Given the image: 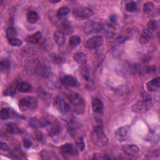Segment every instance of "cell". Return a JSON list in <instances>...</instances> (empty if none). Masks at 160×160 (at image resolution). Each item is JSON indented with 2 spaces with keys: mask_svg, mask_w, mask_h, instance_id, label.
Masks as SVG:
<instances>
[{
  "mask_svg": "<svg viewBox=\"0 0 160 160\" xmlns=\"http://www.w3.org/2000/svg\"><path fill=\"white\" fill-rule=\"evenodd\" d=\"M53 38L58 46H62L65 42V36L61 31L57 30L54 32Z\"/></svg>",
  "mask_w": 160,
  "mask_h": 160,
  "instance_id": "cell-21",
  "label": "cell"
},
{
  "mask_svg": "<svg viewBox=\"0 0 160 160\" xmlns=\"http://www.w3.org/2000/svg\"><path fill=\"white\" fill-rule=\"evenodd\" d=\"M131 134V128L129 126H124L118 128L114 132V136L118 141L123 142L127 141Z\"/></svg>",
  "mask_w": 160,
  "mask_h": 160,
  "instance_id": "cell-6",
  "label": "cell"
},
{
  "mask_svg": "<svg viewBox=\"0 0 160 160\" xmlns=\"http://www.w3.org/2000/svg\"><path fill=\"white\" fill-rule=\"evenodd\" d=\"M76 144L77 145V146L78 147V148L81 150V151H83L84 148H85V143L84 141L83 140V138L82 137H78V138H76Z\"/></svg>",
  "mask_w": 160,
  "mask_h": 160,
  "instance_id": "cell-36",
  "label": "cell"
},
{
  "mask_svg": "<svg viewBox=\"0 0 160 160\" xmlns=\"http://www.w3.org/2000/svg\"><path fill=\"white\" fill-rule=\"evenodd\" d=\"M4 93L6 95H9V96H12L14 93H16V89H14L12 88H9L4 91Z\"/></svg>",
  "mask_w": 160,
  "mask_h": 160,
  "instance_id": "cell-41",
  "label": "cell"
},
{
  "mask_svg": "<svg viewBox=\"0 0 160 160\" xmlns=\"http://www.w3.org/2000/svg\"><path fill=\"white\" fill-rule=\"evenodd\" d=\"M73 58L74 61L81 66L86 65L87 62V59L86 56L82 52H76L74 54Z\"/></svg>",
  "mask_w": 160,
  "mask_h": 160,
  "instance_id": "cell-23",
  "label": "cell"
},
{
  "mask_svg": "<svg viewBox=\"0 0 160 160\" xmlns=\"http://www.w3.org/2000/svg\"><path fill=\"white\" fill-rule=\"evenodd\" d=\"M148 29L150 31H154L157 30L158 28V22L156 20L151 19L148 21L147 24Z\"/></svg>",
  "mask_w": 160,
  "mask_h": 160,
  "instance_id": "cell-31",
  "label": "cell"
},
{
  "mask_svg": "<svg viewBox=\"0 0 160 160\" xmlns=\"http://www.w3.org/2000/svg\"><path fill=\"white\" fill-rule=\"evenodd\" d=\"M34 136L35 138H36V139L40 142H42L43 140H44V136H43V134L38 131H36L35 132H34Z\"/></svg>",
  "mask_w": 160,
  "mask_h": 160,
  "instance_id": "cell-39",
  "label": "cell"
},
{
  "mask_svg": "<svg viewBox=\"0 0 160 160\" xmlns=\"http://www.w3.org/2000/svg\"><path fill=\"white\" fill-rule=\"evenodd\" d=\"M6 130L10 134H19L21 132L18 125L14 122H9L6 124Z\"/></svg>",
  "mask_w": 160,
  "mask_h": 160,
  "instance_id": "cell-22",
  "label": "cell"
},
{
  "mask_svg": "<svg viewBox=\"0 0 160 160\" xmlns=\"http://www.w3.org/2000/svg\"><path fill=\"white\" fill-rule=\"evenodd\" d=\"M155 68L154 67H148L146 68V71L149 73H151V72H155Z\"/></svg>",
  "mask_w": 160,
  "mask_h": 160,
  "instance_id": "cell-44",
  "label": "cell"
},
{
  "mask_svg": "<svg viewBox=\"0 0 160 160\" xmlns=\"http://www.w3.org/2000/svg\"><path fill=\"white\" fill-rule=\"evenodd\" d=\"M61 83L68 87H71V88H77L79 86V82L78 81L74 78L73 76L68 75L64 76L61 80Z\"/></svg>",
  "mask_w": 160,
  "mask_h": 160,
  "instance_id": "cell-13",
  "label": "cell"
},
{
  "mask_svg": "<svg viewBox=\"0 0 160 160\" xmlns=\"http://www.w3.org/2000/svg\"><path fill=\"white\" fill-rule=\"evenodd\" d=\"M102 28V25L99 22L90 20L84 24L83 31L86 34L89 35L101 31Z\"/></svg>",
  "mask_w": 160,
  "mask_h": 160,
  "instance_id": "cell-5",
  "label": "cell"
},
{
  "mask_svg": "<svg viewBox=\"0 0 160 160\" xmlns=\"http://www.w3.org/2000/svg\"><path fill=\"white\" fill-rule=\"evenodd\" d=\"M81 42V38L78 36H72L69 39V45L72 48L78 46Z\"/></svg>",
  "mask_w": 160,
  "mask_h": 160,
  "instance_id": "cell-29",
  "label": "cell"
},
{
  "mask_svg": "<svg viewBox=\"0 0 160 160\" xmlns=\"http://www.w3.org/2000/svg\"><path fill=\"white\" fill-rule=\"evenodd\" d=\"M50 58L53 63L55 64H61L64 62V58L63 57L57 53H52L50 55Z\"/></svg>",
  "mask_w": 160,
  "mask_h": 160,
  "instance_id": "cell-28",
  "label": "cell"
},
{
  "mask_svg": "<svg viewBox=\"0 0 160 160\" xmlns=\"http://www.w3.org/2000/svg\"><path fill=\"white\" fill-rule=\"evenodd\" d=\"M48 126V134L51 137H53L56 134H58L59 132L61 129L59 124L56 122L50 123Z\"/></svg>",
  "mask_w": 160,
  "mask_h": 160,
  "instance_id": "cell-19",
  "label": "cell"
},
{
  "mask_svg": "<svg viewBox=\"0 0 160 160\" xmlns=\"http://www.w3.org/2000/svg\"><path fill=\"white\" fill-rule=\"evenodd\" d=\"M103 43V38L100 35L93 36L89 38L85 43L84 46L89 49H94L100 47Z\"/></svg>",
  "mask_w": 160,
  "mask_h": 160,
  "instance_id": "cell-8",
  "label": "cell"
},
{
  "mask_svg": "<svg viewBox=\"0 0 160 160\" xmlns=\"http://www.w3.org/2000/svg\"><path fill=\"white\" fill-rule=\"evenodd\" d=\"M58 31L62 32L64 35H70L72 32V28L70 23L66 21L59 25Z\"/></svg>",
  "mask_w": 160,
  "mask_h": 160,
  "instance_id": "cell-17",
  "label": "cell"
},
{
  "mask_svg": "<svg viewBox=\"0 0 160 160\" xmlns=\"http://www.w3.org/2000/svg\"><path fill=\"white\" fill-rule=\"evenodd\" d=\"M116 19H117V18H116V16L115 14H111L109 16V21L111 24L115 23L116 22Z\"/></svg>",
  "mask_w": 160,
  "mask_h": 160,
  "instance_id": "cell-43",
  "label": "cell"
},
{
  "mask_svg": "<svg viewBox=\"0 0 160 160\" xmlns=\"http://www.w3.org/2000/svg\"><path fill=\"white\" fill-rule=\"evenodd\" d=\"M154 8V4L153 2L149 1L146 2L143 6V11L146 13L149 14L152 11Z\"/></svg>",
  "mask_w": 160,
  "mask_h": 160,
  "instance_id": "cell-32",
  "label": "cell"
},
{
  "mask_svg": "<svg viewBox=\"0 0 160 160\" xmlns=\"http://www.w3.org/2000/svg\"><path fill=\"white\" fill-rule=\"evenodd\" d=\"M8 42L12 46H16V47H19V46H21L22 44V41L16 38L8 39Z\"/></svg>",
  "mask_w": 160,
  "mask_h": 160,
  "instance_id": "cell-37",
  "label": "cell"
},
{
  "mask_svg": "<svg viewBox=\"0 0 160 160\" xmlns=\"http://www.w3.org/2000/svg\"><path fill=\"white\" fill-rule=\"evenodd\" d=\"M0 148L2 151H7L9 150V145L6 143V142H1L0 143Z\"/></svg>",
  "mask_w": 160,
  "mask_h": 160,
  "instance_id": "cell-40",
  "label": "cell"
},
{
  "mask_svg": "<svg viewBox=\"0 0 160 160\" xmlns=\"http://www.w3.org/2000/svg\"><path fill=\"white\" fill-rule=\"evenodd\" d=\"M80 72H81L82 76L84 78V79L86 81H88L89 79V74L88 69L85 66V65L81 66V67L80 68Z\"/></svg>",
  "mask_w": 160,
  "mask_h": 160,
  "instance_id": "cell-35",
  "label": "cell"
},
{
  "mask_svg": "<svg viewBox=\"0 0 160 160\" xmlns=\"http://www.w3.org/2000/svg\"><path fill=\"white\" fill-rule=\"evenodd\" d=\"M59 151L61 154L66 157L74 156L78 155V151L76 148L70 143H66L62 145L59 148Z\"/></svg>",
  "mask_w": 160,
  "mask_h": 160,
  "instance_id": "cell-10",
  "label": "cell"
},
{
  "mask_svg": "<svg viewBox=\"0 0 160 160\" xmlns=\"http://www.w3.org/2000/svg\"><path fill=\"white\" fill-rule=\"evenodd\" d=\"M50 122L47 119L44 118H41L39 119L36 118H32L29 121V126L34 129L48 126Z\"/></svg>",
  "mask_w": 160,
  "mask_h": 160,
  "instance_id": "cell-11",
  "label": "cell"
},
{
  "mask_svg": "<svg viewBox=\"0 0 160 160\" xmlns=\"http://www.w3.org/2000/svg\"><path fill=\"white\" fill-rule=\"evenodd\" d=\"M93 159H111L110 157H109L108 155H103L99 153H96L94 154Z\"/></svg>",
  "mask_w": 160,
  "mask_h": 160,
  "instance_id": "cell-38",
  "label": "cell"
},
{
  "mask_svg": "<svg viewBox=\"0 0 160 160\" xmlns=\"http://www.w3.org/2000/svg\"><path fill=\"white\" fill-rule=\"evenodd\" d=\"M17 89L21 92H28L31 91L32 86L28 82H21L17 85Z\"/></svg>",
  "mask_w": 160,
  "mask_h": 160,
  "instance_id": "cell-24",
  "label": "cell"
},
{
  "mask_svg": "<svg viewBox=\"0 0 160 160\" xmlns=\"http://www.w3.org/2000/svg\"><path fill=\"white\" fill-rule=\"evenodd\" d=\"M103 103L102 101L98 98H94L92 101V108L93 112L96 114H100L103 110Z\"/></svg>",
  "mask_w": 160,
  "mask_h": 160,
  "instance_id": "cell-15",
  "label": "cell"
},
{
  "mask_svg": "<svg viewBox=\"0 0 160 160\" xmlns=\"http://www.w3.org/2000/svg\"><path fill=\"white\" fill-rule=\"evenodd\" d=\"M54 108L61 113L66 114L70 110L69 104L60 96H56L53 100Z\"/></svg>",
  "mask_w": 160,
  "mask_h": 160,
  "instance_id": "cell-7",
  "label": "cell"
},
{
  "mask_svg": "<svg viewBox=\"0 0 160 160\" xmlns=\"http://www.w3.org/2000/svg\"><path fill=\"white\" fill-rule=\"evenodd\" d=\"M125 8H126V10L128 11V12H134L135 11H136L137 9V5H136V3L134 1H131V2H129L128 3L126 4L125 5Z\"/></svg>",
  "mask_w": 160,
  "mask_h": 160,
  "instance_id": "cell-33",
  "label": "cell"
},
{
  "mask_svg": "<svg viewBox=\"0 0 160 160\" xmlns=\"http://www.w3.org/2000/svg\"><path fill=\"white\" fill-rule=\"evenodd\" d=\"M37 105V101L32 97H24L19 100L18 106L22 111H26L34 108Z\"/></svg>",
  "mask_w": 160,
  "mask_h": 160,
  "instance_id": "cell-4",
  "label": "cell"
},
{
  "mask_svg": "<svg viewBox=\"0 0 160 160\" xmlns=\"http://www.w3.org/2000/svg\"><path fill=\"white\" fill-rule=\"evenodd\" d=\"M39 19L38 14L34 11H29L27 13V21L31 24L36 23Z\"/></svg>",
  "mask_w": 160,
  "mask_h": 160,
  "instance_id": "cell-25",
  "label": "cell"
},
{
  "mask_svg": "<svg viewBox=\"0 0 160 160\" xmlns=\"http://www.w3.org/2000/svg\"><path fill=\"white\" fill-rule=\"evenodd\" d=\"M68 99L72 110L74 113L77 114H82L84 112L86 103L80 94L77 92H72L69 94Z\"/></svg>",
  "mask_w": 160,
  "mask_h": 160,
  "instance_id": "cell-1",
  "label": "cell"
},
{
  "mask_svg": "<svg viewBox=\"0 0 160 160\" xmlns=\"http://www.w3.org/2000/svg\"><path fill=\"white\" fill-rule=\"evenodd\" d=\"M11 116L10 111L6 108H2L0 112V118L1 120H6Z\"/></svg>",
  "mask_w": 160,
  "mask_h": 160,
  "instance_id": "cell-34",
  "label": "cell"
},
{
  "mask_svg": "<svg viewBox=\"0 0 160 160\" xmlns=\"http://www.w3.org/2000/svg\"><path fill=\"white\" fill-rule=\"evenodd\" d=\"M6 35L8 39H10L12 38H16L18 35V32L14 27L10 26L6 29Z\"/></svg>",
  "mask_w": 160,
  "mask_h": 160,
  "instance_id": "cell-26",
  "label": "cell"
},
{
  "mask_svg": "<svg viewBox=\"0 0 160 160\" xmlns=\"http://www.w3.org/2000/svg\"><path fill=\"white\" fill-rule=\"evenodd\" d=\"M152 101L149 98H144L133 104L132 110L136 113L143 114L146 112L152 107Z\"/></svg>",
  "mask_w": 160,
  "mask_h": 160,
  "instance_id": "cell-2",
  "label": "cell"
},
{
  "mask_svg": "<svg viewBox=\"0 0 160 160\" xmlns=\"http://www.w3.org/2000/svg\"><path fill=\"white\" fill-rule=\"evenodd\" d=\"M92 141L98 146H105L108 143V139L102 131V128H94L91 135Z\"/></svg>",
  "mask_w": 160,
  "mask_h": 160,
  "instance_id": "cell-3",
  "label": "cell"
},
{
  "mask_svg": "<svg viewBox=\"0 0 160 160\" xmlns=\"http://www.w3.org/2000/svg\"><path fill=\"white\" fill-rule=\"evenodd\" d=\"M39 61L37 60H31L26 65L25 70L28 74L29 76L37 74L38 66Z\"/></svg>",
  "mask_w": 160,
  "mask_h": 160,
  "instance_id": "cell-14",
  "label": "cell"
},
{
  "mask_svg": "<svg viewBox=\"0 0 160 160\" xmlns=\"http://www.w3.org/2000/svg\"><path fill=\"white\" fill-rule=\"evenodd\" d=\"M42 38V34L39 31H37L26 38V41L31 44H38Z\"/></svg>",
  "mask_w": 160,
  "mask_h": 160,
  "instance_id": "cell-20",
  "label": "cell"
},
{
  "mask_svg": "<svg viewBox=\"0 0 160 160\" xmlns=\"http://www.w3.org/2000/svg\"><path fill=\"white\" fill-rule=\"evenodd\" d=\"M152 37V34L150 31L146 29L143 30L142 33L139 37V42L142 45L147 44L150 41Z\"/></svg>",
  "mask_w": 160,
  "mask_h": 160,
  "instance_id": "cell-16",
  "label": "cell"
},
{
  "mask_svg": "<svg viewBox=\"0 0 160 160\" xmlns=\"http://www.w3.org/2000/svg\"><path fill=\"white\" fill-rule=\"evenodd\" d=\"M159 84H160V79L159 77H158L148 81L146 84V87L148 91L154 92V91H156L159 88Z\"/></svg>",
  "mask_w": 160,
  "mask_h": 160,
  "instance_id": "cell-18",
  "label": "cell"
},
{
  "mask_svg": "<svg viewBox=\"0 0 160 160\" xmlns=\"http://www.w3.org/2000/svg\"><path fill=\"white\" fill-rule=\"evenodd\" d=\"M122 152L129 156H135L139 151L138 146L135 144H126L122 147Z\"/></svg>",
  "mask_w": 160,
  "mask_h": 160,
  "instance_id": "cell-12",
  "label": "cell"
},
{
  "mask_svg": "<svg viewBox=\"0 0 160 160\" xmlns=\"http://www.w3.org/2000/svg\"><path fill=\"white\" fill-rule=\"evenodd\" d=\"M0 67H1V72H4V71H7L10 68L9 61L6 58L2 59L0 62Z\"/></svg>",
  "mask_w": 160,
  "mask_h": 160,
  "instance_id": "cell-30",
  "label": "cell"
},
{
  "mask_svg": "<svg viewBox=\"0 0 160 160\" xmlns=\"http://www.w3.org/2000/svg\"><path fill=\"white\" fill-rule=\"evenodd\" d=\"M23 144L25 148H29L31 146V142L28 139H24L23 140Z\"/></svg>",
  "mask_w": 160,
  "mask_h": 160,
  "instance_id": "cell-42",
  "label": "cell"
},
{
  "mask_svg": "<svg viewBox=\"0 0 160 160\" xmlns=\"http://www.w3.org/2000/svg\"><path fill=\"white\" fill-rule=\"evenodd\" d=\"M69 12V9L66 6H62L60 8L56 13V16L58 19H62L65 17Z\"/></svg>",
  "mask_w": 160,
  "mask_h": 160,
  "instance_id": "cell-27",
  "label": "cell"
},
{
  "mask_svg": "<svg viewBox=\"0 0 160 160\" xmlns=\"http://www.w3.org/2000/svg\"><path fill=\"white\" fill-rule=\"evenodd\" d=\"M72 12L76 16L82 19H88L94 14L92 10L86 7L75 8L74 9Z\"/></svg>",
  "mask_w": 160,
  "mask_h": 160,
  "instance_id": "cell-9",
  "label": "cell"
},
{
  "mask_svg": "<svg viewBox=\"0 0 160 160\" xmlns=\"http://www.w3.org/2000/svg\"><path fill=\"white\" fill-rule=\"evenodd\" d=\"M61 1H59V0H58V1H52V0H51L50 1V2H52V3H56V2H60Z\"/></svg>",
  "mask_w": 160,
  "mask_h": 160,
  "instance_id": "cell-45",
  "label": "cell"
}]
</instances>
